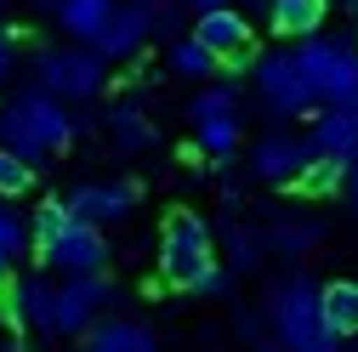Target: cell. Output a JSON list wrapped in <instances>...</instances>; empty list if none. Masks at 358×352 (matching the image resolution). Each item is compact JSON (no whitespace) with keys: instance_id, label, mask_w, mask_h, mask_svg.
<instances>
[{"instance_id":"obj_1","label":"cell","mask_w":358,"mask_h":352,"mask_svg":"<svg viewBox=\"0 0 358 352\" xmlns=\"http://www.w3.org/2000/svg\"><path fill=\"white\" fill-rule=\"evenodd\" d=\"M80 137V119L63 108V97H52L46 85H34V91H17L6 108H0V148H12L17 159L40 165L46 154L69 148Z\"/></svg>"},{"instance_id":"obj_2","label":"cell","mask_w":358,"mask_h":352,"mask_svg":"<svg viewBox=\"0 0 358 352\" xmlns=\"http://www.w3.org/2000/svg\"><path fill=\"white\" fill-rule=\"evenodd\" d=\"M34 250H40V261L57 267V273H97L103 261H108L103 228L80 222L63 199H46V205L34 210Z\"/></svg>"},{"instance_id":"obj_3","label":"cell","mask_w":358,"mask_h":352,"mask_svg":"<svg viewBox=\"0 0 358 352\" xmlns=\"http://www.w3.org/2000/svg\"><path fill=\"white\" fill-rule=\"evenodd\" d=\"M267 313H273V330H279L285 352H341V335L330 330L324 307H319V284H313L307 273H290L273 290Z\"/></svg>"},{"instance_id":"obj_4","label":"cell","mask_w":358,"mask_h":352,"mask_svg":"<svg viewBox=\"0 0 358 352\" xmlns=\"http://www.w3.org/2000/svg\"><path fill=\"white\" fill-rule=\"evenodd\" d=\"M216 267V233L205 216L194 210H171L165 233H159V279L176 290H194L205 273Z\"/></svg>"},{"instance_id":"obj_5","label":"cell","mask_w":358,"mask_h":352,"mask_svg":"<svg viewBox=\"0 0 358 352\" xmlns=\"http://www.w3.org/2000/svg\"><path fill=\"white\" fill-rule=\"evenodd\" d=\"M296 63L313 85L319 103H347L358 91V46L352 40H330V34H301Z\"/></svg>"},{"instance_id":"obj_6","label":"cell","mask_w":358,"mask_h":352,"mask_svg":"<svg viewBox=\"0 0 358 352\" xmlns=\"http://www.w3.org/2000/svg\"><path fill=\"white\" fill-rule=\"evenodd\" d=\"M34 80L63 103H92L108 85V63L92 46H52V52L34 57Z\"/></svg>"},{"instance_id":"obj_7","label":"cell","mask_w":358,"mask_h":352,"mask_svg":"<svg viewBox=\"0 0 358 352\" xmlns=\"http://www.w3.org/2000/svg\"><path fill=\"white\" fill-rule=\"evenodd\" d=\"M114 284L97 273H69V284L52 295V335H85L92 330V318L103 313V307H114Z\"/></svg>"},{"instance_id":"obj_8","label":"cell","mask_w":358,"mask_h":352,"mask_svg":"<svg viewBox=\"0 0 358 352\" xmlns=\"http://www.w3.org/2000/svg\"><path fill=\"white\" fill-rule=\"evenodd\" d=\"M188 119H194V137L210 159H228L239 148V97L228 91V85H210V91H199L188 103Z\"/></svg>"},{"instance_id":"obj_9","label":"cell","mask_w":358,"mask_h":352,"mask_svg":"<svg viewBox=\"0 0 358 352\" xmlns=\"http://www.w3.org/2000/svg\"><path fill=\"white\" fill-rule=\"evenodd\" d=\"M256 91L267 97L273 114H313V108H319V97H313V85H307L296 52H267V57H256Z\"/></svg>"},{"instance_id":"obj_10","label":"cell","mask_w":358,"mask_h":352,"mask_svg":"<svg viewBox=\"0 0 358 352\" xmlns=\"http://www.w3.org/2000/svg\"><path fill=\"white\" fill-rule=\"evenodd\" d=\"M194 40L216 63H228V68H245L250 63V23H245V12H234V0H228V6L199 12L194 17Z\"/></svg>"},{"instance_id":"obj_11","label":"cell","mask_w":358,"mask_h":352,"mask_svg":"<svg viewBox=\"0 0 358 352\" xmlns=\"http://www.w3.org/2000/svg\"><path fill=\"white\" fill-rule=\"evenodd\" d=\"M148 34H154V12L143 6V0H131V6H114V17L103 23V34L92 40V52H97L103 63H114V57H137Z\"/></svg>"},{"instance_id":"obj_12","label":"cell","mask_w":358,"mask_h":352,"mask_svg":"<svg viewBox=\"0 0 358 352\" xmlns=\"http://www.w3.org/2000/svg\"><path fill=\"white\" fill-rule=\"evenodd\" d=\"M63 205L80 216V222L103 228V222H125V216L137 210V188H131V182H80Z\"/></svg>"},{"instance_id":"obj_13","label":"cell","mask_w":358,"mask_h":352,"mask_svg":"<svg viewBox=\"0 0 358 352\" xmlns=\"http://www.w3.org/2000/svg\"><path fill=\"white\" fill-rule=\"evenodd\" d=\"M52 284L46 279H12L6 284V295H0V313H6V324L12 330H52Z\"/></svg>"},{"instance_id":"obj_14","label":"cell","mask_w":358,"mask_h":352,"mask_svg":"<svg viewBox=\"0 0 358 352\" xmlns=\"http://www.w3.org/2000/svg\"><path fill=\"white\" fill-rule=\"evenodd\" d=\"M307 159H313L307 137H285V131H279V137H262V142H256L250 176H262V182H296Z\"/></svg>"},{"instance_id":"obj_15","label":"cell","mask_w":358,"mask_h":352,"mask_svg":"<svg viewBox=\"0 0 358 352\" xmlns=\"http://www.w3.org/2000/svg\"><path fill=\"white\" fill-rule=\"evenodd\" d=\"M313 154H336V159H358V108L347 103H324V114L313 119Z\"/></svg>"},{"instance_id":"obj_16","label":"cell","mask_w":358,"mask_h":352,"mask_svg":"<svg viewBox=\"0 0 358 352\" xmlns=\"http://www.w3.org/2000/svg\"><path fill=\"white\" fill-rule=\"evenodd\" d=\"M114 6H120V0H63V6H57V23L80 40V46H92V40L103 34V23L114 17Z\"/></svg>"},{"instance_id":"obj_17","label":"cell","mask_w":358,"mask_h":352,"mask_svg":"<svg viewBox=\"0 0 358 352\" xmlns=\"http://www.w3.org/2000/svg\"><path fill=\"white\" fill-rule=\"evenodd\" d=\"M324 6H330V0H267V17H273V29H279V34L301 40V34H319Z\"/></svg>"},{"instance_id":"obj_18","label":"cell","mask_w":358,"mask_h":352,"mask_svg":"<svg viewBox=\"0 0 358 352\" xmlns=\"http://www.w3.org/2000/svg\"><path fill=\"white\" fill-rule=\"evenodd\" d=\"M319 307H324V318H330V330H336L341 341L358 335V279L324 284V290H319Z\"/></svg>"},{"instance_id":"obj_19","label":"cell","mask_w":358,"mask_h":352,"mask_svg":"<svg viewBox=\"0 0 358 352\" xmlns=\"http://www.w3.org/2000/svg\"><path fill=\"white\" fill-rule=\"evenodd\" d=\"M92 352H159V341H154L148 324L114 318V324H97L92 330Z\"/></svg>"},{"instance_id":"obj_20","label":"cell","mask_w":358,"mask_h":352,"mask_svg":"<svg viewBox=\"0 0 358 352\" xmlns=\"http://www.w3.org/2000/svg\"><path fill=\"white\" fill-rule=\"evenodd\" d=\"M347 165H352V159H336V154H313V159L301 165V176H296L290 188H301L307 199H324V193H336V188L347 182Z\"/></svg>"},{"instance_id":"obj_21","label":"cell","mask_w":358,"mask_h":352,"mask_svg":"<svg viewBox=\"0 0 358 352\" xmlns=\"http://www.w3.org/2000/svg\"><path fill=\"white\" fill-rule=\"evenodd\" d=\"M108 131H114L120 154H143V148L154 142V125H148L143 103H114V114H108Z\"/></svg>"},{"instance_id":"obj_22","label":"cell","mask_w":358,"mask_h":352,"mask_svg":"<svg viewBox=\"0 0 358 352\" xmlns=\"http://www.w3.org/2000/svg\"><path fill=\"white\" fill-rule=\"evenodd\" d=\"M171 68L182 74V80H210V74H216L222 63H216V57H210V52L199 46L194 34H182V40H176V46H171Z\"/></svg>"},{"instance_id":"obj_23","label":"cell","mask_w":358,"mask_h":352,"mask_svg":"<svg viewBox=\"0 0 358 352\" xmlns=\"http://www.w3.org/2000/svg\"><path fill=\"white\" fill-rule=\"evenodd\" d=\"M34 188V165L17 159L12 148H0V199H23Z\"/></svg>"},{"instance_id":"obj_24","label":"cell","mask_w":358,"mask_h":352,"mask_svg":"<svg viewBox=\"0 0 358 352\" xmlns=\"http://www.w3.org/2000/svg\"><path fill=\"white\" fill-rule=\"evenodd\" d=\"M228 256H234V267H239V273H250L256 261H262V239H256L250 228L234 222V228H228Z\"/></svg>"},{"instance_id":"obj_25","label":"cell","mask_w":358,"mask_h":352,"mask_svg":"<svg viewBox=\"0 0 358 352\" xmlns=\"http://www.w3.org/2000/svg\"><path fill=\"white\" fill-rule=\"evenodd\" d=\"M313 239H319L313 222H279V228H273V250H285V256H301Z\"/></svg>"},{"instance_id":"obj_26","label":"cell","mask_w":358,"mask_h":352,"mask_svg":"<svg viewBox=\"0 0 358 352\" xmlns=\"http://www.w3.org/2000/svg\"><path fill=\"white\" fill-rule=\"evenodd\" d=\"M23 244H29V228L17 222V216H12L6 205H0V250H12V256H17Z\"/></svg>"},{"instance_id":"obj_27","label":"cell","mask_w":358,"mask_h":352,"mask_svg":"<svg viewBox=\"0 0 358 352\" xmlns=\"http://www.w3.org/2000/svg\"><path fill=\"white\" fill-rule=\"evenodd\" d=\"M12 63H17V34H12V29H0V85L12 80Z\"/></svg>"},{"instance_id":"obj_28","label":"cell","mask_w":358,"mask_h":352,"mask_svg":"<svg viewBox=\"0 0 358 352\" xmlns=\"http://www.w3.org/2000/svg\"><path fill=\"white\" fill-rule=\"evenodd\" d=\"M222 290H228V273H222V267H210V273L194 284V295H222Z\"/></svg>"},{"instance_id":"obj_29","label":"cell","mask_w":358,"mask_h":352,"mask_svg":"<svg viewBox=\"0 0 358 352\" xmlns=\"http://www.w3.org/2000/svg\"><path fill=\"white\" fill-rule=\"evenodd\" d=\"M341 188H347V193H352V205H358V159L347 165V182H341Z\"/></svg>"},{"instance_id":"obj_30","label":"cell","mask_w":358,"mask_h":352,"mask_svg":"<svg viewBox=\"0 0 358 352\" xmlns=\"http://www.w3.org/2000/svg\"><path fill=\"white\" fill-rule=\"evenodd\" d=\"M188 12H210V6H228V0H182Z\"/></svg>"},{"instance_id":"obj_31","label":"cell","mask_w":358,"mask_h":352,"mask_svg":"<svg viewBox=\"0 0 358 352\" xmlns=\"http://www.w3.org/2000/svg\"><path fill=\"white\" fill-rule=\"evenodd\" d=\"M12 273V250H0V279H6Z\"/></svg>"},{"instance_id":"obj_32","label":"cell","mask_w":358,"mask_h":352,"mask_svg":"<svg viewBox=\"0 0 358 352\" xmlns=\"http://www.w3.org/2000/svg\"><path fill=\"white\" fill-rule=\"evenodd\" d=\"M34 6H40V12H57V6H63V0H34Z\"/></svg>"},{"instance_id":"obj_33","label":"cell","mask_w":358,"mask_h":352,"mask_svg":"<svg viewBox=\"0 0 358 352\" xmlns=\"http://www.w3.org/2000/svg\"><path fill=\"white\" fill-rule=\"evenodd\" d=\"M336 6H341V12H352V17H358V0H336Z\"/></svg>"},{"instance_id":"obj_34","label":"cell","mask_w":358,"mask_h":352,"mask_svg":"<svg viewBox=\"0 0 358 352\" xmlns=\"http://www.w3.org/2000/svg\"><path fill=\"white\" fill-rule=\"evenodd\" d=\"M0 352H23V341H0Z\"/></svg>"},{"instance_id":"obj_35","label":"cell","mask_w":358,"mask_h":352,"mask_svg":"<svg viewBox=\"0 0 358 352\" xmlns=\"http://www.w3.org/2000/svg\"><path fill=\"white\" fill-rule=\"evenodd\" d=\"M143 6H148V12H154V6H165V0H143Z\"/></svg>"},{"instance_id":"obj_36","label":"cell","mask_w":358,"mask_h":352,"mask_svg":"<svg viewBox=\"0 0 358 352\" xmlns=\"http://www.w3.org/2000/svg\"><path fill=\"white\" fill-rule=\"evenodd\" d=\"M239 6H262V0H239Z\"/></svg>"},{"instance_id":"obj_37","label":"cell","mask_w":358,"mask_h":352,"mask_svg":"<svg viewBox=\"0 0 358 352\" xmlns=\"http://www.w3.org/2000/svg\"><path fill=\"white\" fill-rule=\"evenodd\" d=\"M0 6H6V0H0Z\"/></svg>"}]
</instances>
